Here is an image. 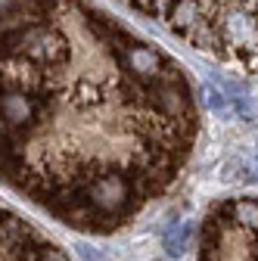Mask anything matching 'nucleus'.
I'll return each mask as SVG.
<instances>
[{"label":"nucleus","mask_w":258,"mask_h":261,"mask_svg":"<svg viewBox=\"0 0 258 261\" xmlns=\"http://www.w3.org/2000/svg\"><path fill=\"white\" fill-rule=\"evenodd\" d=\"M199 137L180 62L90 0L0 4V180L72 230L134 224Z\"/></svg>","instance_id":"1"},{"label":"nucleus","mask_w":258,"mask_h":261,"mask_svg":"<svg viewBox=\"0 0 258 261\" xmlns=\"http://www.w3.org/2000/svg\"><path fill=\"white\" fill-rule=\"evenodd\" d=\"M215 62L258 69V0H121Z\"/></svg>","instance_id":"2"},{"label":"nucleus","mask_w":258,"mask_h":261,"mask_svg":"<svg viewBox=\"0 0 258 261\" xmlns=\"http://www.w3.org/2000/svg\"><path fill=\"white\" fill-rule=\"evenodd\" d=\"M168 261H258V199L234 196L215 202L184 255Z\"/></svg>","instance_id":"3"},{"label":"nucleus","mask_w":258,"mask_h":261,"mask_svg":"<svg viewBox=\"0 0 258 261\" xmlns=\"http://www.w3.org/2000/svg\"><path fill=\"white\" fill-rule=\"evenodd\" d=\"M0 261H69L41 227L0 205Z\"/></svg>","instance_id":"4"}]
</instances>
